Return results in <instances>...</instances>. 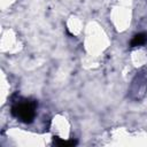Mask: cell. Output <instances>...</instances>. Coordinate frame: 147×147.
I'll use <instances>...</instances> for the list:
<instances>
[{
    "mask_svg": "<svg viewBox=\"0 0 147 147\" xmlns=\"http://www.w3.org/2000/svg\"><path fill=\"white\" fill-rule=\"evenodd\" d=\"M11 113L15 117L24 123H30L34 118L36 115V103L33 101L24 100L14 105Z\"/></svg>",
    "mask_w": 147,
    "mask_h": 147,
    "instance_id": "obj_1",
    "label": "cell"
},
{
    "mask_svg": "<svg viewBox=\"0 0 147 147\" xmlns=\"http://www.w3.org/2000/svg\"><path fill=\"white\" fill-rule=\"evenodd\" d=\"M56 145L59 146H74L76 145V141L74 140H62V139H55Z\"/></svg>",
    "mask_w": 147,
    "mask_h": 147,
    "instance_id": "obj_3",
    "label": "cell"
},
{
    "mask_svg": "<svg viewBox=\"0 0 147 147\" xmlns=\"http://www.w3.org/2000/svg\"><path fill=\"white\" fill-rule=\"evenodd\" d=\"M146 40H147V36H146L145 33H138V34H136V36L132 38V40H131V46H132V47L141 46V45H144V44L146 42Z\"/></svg>",
    "mask_w": 147,
    "mask_h": 147,
    "instance_id": "obj_2",
    "label": "cell"
}]
</instances>
